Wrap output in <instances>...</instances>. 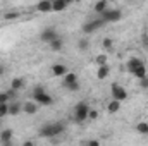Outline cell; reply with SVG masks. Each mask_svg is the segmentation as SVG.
I'll use <instances>...</instances> for the list:
<instances>
[{"label": "cell", "instance_id": "1", "mask_svg": "<svg viewBox=\"0 0 148 146\" xmlns=\"http://www.w3.org/2000/svg\"><path fill=\"white\" fill-rule=\"evenodd\" d=\"M66 131V126L60 124V122H53V124H47L40 129V136L41 138H53V136H60L62 132Z\"/></svg>", "mask_w": 148, "mask_h": 146}, {"label": "cell", "instance_id": "2", "mask_svg": "<svg viewBox=\"0 0 148 146\" xmlns=\"http://www.w3.org/2000/svg\"><path fill=\"white\" fill-rule=\"evenodd\" d=\"M88 112H90L88 103H84V102H79V103L74 107V120H76L77 124L84 122V120L88 119Z\"/></svg>", "mask_w": 148, "mask_h": 146}, {"label": "cell", "instance_id": "3", "mask_svg": "<svg viewBox=\"0 0 148 146\" xmlns=\"http://www.w3.org/2000/svg\"><path fill=\"white\" fill-rule=\"evenodd\" d=\"M107 23L102 19V17H98V19H93V21H88V23H84L83 24V33L84 35H91V33H95V31H98L100 28H103Z\"/></svg>", "mask_w": 148, "mask_h": 146}, {"label": "cell", "instance_id": "4", "mask_svg": "<svg viewBox=\"0 0 148 146\" xmlns=\"http://www.w3.org/2000/svg\"><path fill=\"white\" fill-rule=\"evenodd\" d=\"M100 17L105 23H117V21L122 19V12H121V9H105L100 14Z\"/></svg>", "mask_w": 148, "mask_h": 146}, {"label": "cell", "instance_id": "5", "mask_svg": "<svg viewBox=\"0 0 148 146\" xmlns=\"http://www.w3.org/2000/svg\"><path fill=\"white\" fill-rule=\"evenodd\" d=\"M110 93H112V98H114V100H119L121 103L127 98V91H126V88L121 86V84H117V83H114V84L110 86Z\"/></svg>", "mask_w": 148, "mask_h": 146}, {"label": "cell", "instance_id": "6", "mask_svg": "<svg viewBox=\"0 0 148 146\" xmlns=\"http://www.w3.org/2000/svg\"><path fill=\"white\" fill-rule=\"evenodd\" d=\"M33 100L36 102L38 105H47V107H50L52 103H53V98L43 89V91H36V93H33Z\"/></svg>", "mask_w": 148, "mask_h": 146}, {"label": "cell", "instance_id": "7", "mask_svg": "<svg viewBox=\"0 0 148 146\" xmlns=\"http://www.w3.org/2000/svg\"><path fill=\"white\" fill-rule=\"evenodd\" d=\"M57 36H60V35L57 33L55 28H47V29H43V31L40 33V40H41L43 43H50L52 40H55Z\"/></svg>", "mask_w": 148, "mask_h": 146}, {"label": "cell", "instance_id": "8", "mask_svg": "<svg viewBox=\"0 0 148 146\" xmlns=\"http://www.w3.org/2000/svg\"><path fill=\"white\" fill-rule=\"evenodd\" d=\"M38 107H40V105H38L35 100H29V102H24V103H23V112L28 113V115H35L38 112Z\"/></svg>", "mask_w": 148, "mask_h": 146}, {"label": "cell", "instance_id": "9", "mask_svg": "<svg viewBox=\"0 0 148 146\" xmlns=\"http://www.w3.org/2000/svg\"><path fill=\"white\" fill-rule=\"evenodd\" d=\"M36 10L41 14H47V12H53L52 10V0H40L36 3Z\"/></svg>", "mask_w": 148, "mask_h": 146}, {"label": "cell", "instance_id": "10", "mask_svg": "<svg viewBox=\"0 0 148 146\" xmlns=\"http://www.w3.org/2000/svg\"><path fill=\"white\" fill-rule=\"evenodd\" d=\"M12 136H14V131L12 129H2L0 131V143L2 145H10Z\"/></svg>", "mask_w": 148, "mask_h": 146}, {"label": "cell", "instance_id": "11", "mask_svg": "<svg viewBox=\"0 0 148 146\" xmlns=\"http://www.w3.org/2000/svg\"><path fill=\"white\" fill-rule=\"evenodd\" d=\"M48 45H50V50H52V52H60V50L64 48V38L57 36L55 40H52Z\"/></svg>", "mask_w": 148, "mask_h": 146}, {"label": "cell", "instance_id": "12", "mask_svg": "<svg viewBox=\"0 0 148 146\" xmlns=\"http://www.w3.org/2000/svg\"><path fill=\"white\" fill-rule=\"evenodd\" d=\"M140 64H143V60L141 59H138V57H131L129 60H127V64H126V69H127V72L133 74V71L140 65Z\"/></svg>", "mask_w": 148, "mask_h": 146}, {"label": "cell", "instance_id": "13", "mask_svg": "<svg viewBox=\"0 0 148 146\" xmlns=\"http://www.w3.org/2000/svg\"><path fill=\"white\" fill-rule=\"evenodd\" d=\"M66 72H67V67H66L64 64H53V65H52V76L62 77Z\"/></svg>", "mask_w": 148, "mask_h": 146}, {"label": "cell", "instance_id": "14", "mask_svg": "<svg viewBox=\"0 0 148 146\" xmlns=\"http://www.w3.org/2000/svg\"><path fill=\"white\" fill-rule=\"evenodd\" d=\"M19 113H23V103L9 102V115H19Z\"/></svg>", "mask_w": 148, "mask_h": 146}, {"label": "cell", "instance_id": "15", "mask_svg": "<svg viewBox=\"0 0 148 146\" xmlns=\"http://www.w3.org/2000/svg\"><path fill=\"white\" fill-rule=\"evenodd\" d=\"M24 86H26V81H24V77H14V79L10 81V88H14L16 91H21Z\"/></svg>", "mask_w": 148, "mask_h": 146}, {"label": "cell", "instance_id": "16", "mask_svg": "<svg viewBox=\"0 0 148 146\" xmlns=\"http://www.w3.org/2000/svg\"><path fill=\"white\" fill-rule=\"evenodd\" d=\"M67 9V3L64 0H52V10L53 12H62Z\"/></svg>", "mask_w": 148, "mask_h": 146}, {"label": "cell", "instance_id": "17", "mask_svg": "<svg viewBox=\"0 0 148 146\" xmlns=\"http://www.w3.org/2000/svg\"><path fill=\"white\" fill-rule=\"evenodd\" d=\"M105 9H109V2H107V0H98V2L95 3V7H93V10H95L98 16H100Z\"/></svg>", "mask_w": 148, "mask_h": 146}, {"label": "cell", "instance_id": "18", "mask_svg": "<svg viewBox=\"0 0 148 146\" xmlns=\"http://www.w3.org/2000/svg\"><path fill=\"white\" fill-rule=\"evenodd\" d=\"M90 45H91V43H90V38L88 36L81 38V40L77 41V50H79V52H86V50L90 48Z\"/></svg>", "mask_w": 148, "mask_h": 146}, {"label": "cell", "instance_id": "19", "mask_svg": "<svg viewBox=\"0 0 148 146\" xmlns=\"http://www.w3.org/2000/svg\"><path fill=\"white\" fill-rule=\"evenodd\" d=\"M62 77H64V79H62V86L71 84V83H76V81H77V76H76L74 72H66Z\"/></svg>", "mask_w": 148, "mask_h": 146}, {"label": "cell", "instance_id": "20", "mask_svg": "<svg viewBox=\"0 0 148 146\" xmlns=\"http://www.w3.org/2000/svg\"><path fill=\"white\" fill-rule=\"evenodd\" d=\"M110 72V69H109V65L105 64V65H98V71H97V77L98 79H105L107 76Z\"/></svg>", "mask_w": 148, "mask_h": 146}, {"label": "cell", "instance_id": "21", "mask_svg": "<svg viewBox=\"0 0 148 146\" xmlns=\"http://www.w3.org/2000/svg\"><path fill=\"white\" fill-rule=\"evenodd\" d=\"M133 76H134V77H138V79L145 77V76H147V67H145V64H140V65L133 71Z\"/></svg>", "mask_w": 148, "mask_h": 146}, {"label": "cell", "instance_id": "22", "mask_svg": "<svg viewBox=\"0 0 148 146\" xmlns=\"http://www.w3.org/2000/svg\"><path fill=\"white\" fill-rule=\"evenodd\" d=\"M107 110H109V113H115V112H119V110H121V102L112 98L110 103L107 105Z\"/></svg>", "mask_w": 148, "mask_h": 146}, {"label": "cell", "instance_id": "23", "mask_svg": "<svg viewBox=\"0 0 148 146\" xmlns=\"http://www.w3.org/2000/svg\"><path fill=\"white\" fill-rule=\"evenodd\" d=\"M136 132H140L143 136H148V122H138L136 124Z\"/></svg>", "mask_w": 148, "mask_h": 146}, {"label": "cell", "instance_id": "24", "mask_svg": "<svg viewBox=\"0 0 148 146\" xmlns=\"http://www.w3.org/2000/svg\"><path fill=\"white\" fill-rule=\"evenodd\" d=\"M107 60H109V59H107V55H105V53H100V55H97V57H95V64H97V65H105V64H107Z\"/></svg>", "mask_w": 148, "mask_h": 146}, {"label": "cell", "instance_id": "25", "mask_svg": "<svg viewBox=\"0 0 148 146\" xmlns=\"http://www.w3.org/2000/svg\"><path fill=\"white\" fill-rule=\"evenodd\" d=\"M9 115V103H0V119H5Z\"/></svg>", "mask_w": 148, "mask_h": 146}, {"label": "cell", "instance_id": "26", "mask_svg": "<svg viewBox=\"0 0 148 146\" xmlns=\"http://www.w3.org/2000/svg\"><path fill=\"white\" fill-rule=\"evenodd\" d=\"M102 46L105 48V50H112V46H114V41H112V38H103L102 40Z\"/></svg>", "mask_w": 148, "mask_h": 146}, {"label": "cell", "instance_id": "27", "mask_svg": "<svg viewBox=\"0 0 148 146\" xmlns=\"http://www.w3.org/2000/svg\"><path fill=\"white\" fill-rule=\"evenodd\" d=\"M64 88H67L69 91H77V89H79V83L76 81V83H71V84H66Z\"/></svg>", "mask_w": 148, "mask_h": 146}, {"label": "cell", "instance_id": "28", "mask_svg": "<svg viewBox=\"0 0 148 146\" xmlns=\"http://www.w3.org/2000/svg\"><path fill=\"white\" fill-rule=\"evenodd\" d=\"M19 16H21L19 12H7V14H5V19H7V21H10V19H17Z\"/></svg>", "mask_w": 148, "mask_h": 146}, {"label": "cell", "instance_id": "29", "mask_svg": "<svg viewBox=\"0 0 148 146\" xmlns=\"http://www.w3.org/2000/svg\"><path fill=\"white\" fill-rule=\"evenodd\" d=\"M9 102H10L9 95H7L5 91H2V93H0V103H9Z\"/></svg>", "mask_w": 148, "mask_h": 146}, {"label": "cell", "instance_id": "30", "mask_svg": "<svg viewBox=\"0 0 148 146\" xmlns=\"http://www.w3.org/2000/svg\"><path fill=\"white\" fill-rule=\"evenodd\" d=\"M88 119H90V120H97V119H98V112L90 108V112H88Z\"/></svg>", "mask_w": 148, "mask_h": 146}, {"label": "cell", "instance_id": "31", "mask_svg": "<svg viewBox=\"0 0 148 146\" xmlns=\"http://www.w3.org/2000/svg\"><path fill=\"white\" fill-rule=\"evenodd\" d=\"M141 45H143V48L148 50V33H143L141 35Z\"/></svg>", "mask_w": 148, "mask_h": 146}, {"label": "cell", "instance_id": "32", "mask_svg": "<svg viewBox=\"0 0 148 146\" xmlns=\"http://www.w3.org/2000/svg\"><path fill=\"white\" fill-rule=\"evenodd\" d=\"M140 86H141L143 89H148V76H145V77L140 79Z\"/></svg>", "mask_w": 148, "mask_h": 146}, {"label": "cell", "instance_id": "33", "mask_svg": "<svg viewBox=\"0 0 148 146\" xmlns=\"http://www.w3.org/2000/svg\"><path fill=\"white\" fill-rule=\"evenodd\" d=\"M5 93L9 95V98H10V100H14V98H16V95H17V91H16L14 88H9V89H7Z\"/></svg>", "mask_w": 148, "mask_h": 146}, {"label": "cell", "instance_id": "34", "mask_svg": "<svg viewBox=\"0 0 148 146\" xmlns=\"http://www.w3.org/2000/svg\"><path fill=\"white\" fill-rule=\"evenodd\" d=\"M86 145L88 146H100V141H98V139H88Z\"/></svg>", "mask_w": 148, "mask_h": 146}, {"label": "cell", "instance_id": "35", "mask_svg": "<svg viewBox=\"0 0 148 146\" xmlns=\"http://www.w3.org/2000/svg\"><path fill=\"white\" fill-rule=\"evenodd\" d=\"M5 74V64H0V77Z\"/></svg>", "mask_w": 148, "mask_h": 146}, {"label": "cell", "instance_id": "36", "mask_svg": "<svg viewBox=\"0 0 148 146\" xmlns=\"http://www.w3.org/2000/svg\"><path fill=\"white\" fill-rule=\"evenodd\" d=\"M64 2H66L67 5H71V3H74V2H77V0H64Z\"/></svg>", "mask_w": 148, "mask_h": 146}, {"label": "cell", "instance_id": "37", "mask_svg": "<svg viewBox=\"0 0 148 146\" xmlns=\"http://www.w3.org/2000/svg\"><path fill=\"white\" fill-rule=\"evenodd\" d=\"M0 126H2V119H0Z\"/></svg>", "mask_w": 148, "mask_h": 146}]
</instances>
